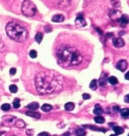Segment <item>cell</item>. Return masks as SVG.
Masks as SVG:
<instances>
[{"label":"cell","mask_w":129,"mask_h":136,"mask_svg":"<svg viewBox=\"0 0 129 136\" xmlns=\"http://www.w3.org/2000/svg\"><path fill=\"white\" fill-rule=\"evenodd\" d=\"M108 81L110 84H112V85H116L118 83V80L115 76H110L108 78Z\"/></svg>","instance_id":"obj_18"},{"label":"cell","mask_w":129,"mask_h":136,"mask_svg":"<svg viewBox=\"0 0 129 136\" xmlns=\"http://www.w3.org/2000/svg\"><path fill=\"white\" fill-rule=\"evenodd\" d=\"M113 45L117 48H120L124 46L125 45V42L123 38L121 37L115 38L112 39Z\"/></svg>","instance_id":"obj_9"},{"label":"cell","mask_w":129,"mask_h":136,"mask_svg":"<svg viewBox=\"0 0 129 136\" xmlns=\"http://www.w3.org/2000/svg\"><path fill=\"white\" fill-rule=\"evenodd\" d=\"M64 107L65 109H66V111H72L75 108V104L73 102H69L65 104Z\"/></svg>","instance_id":"obj_15"},{"label":"cell","mask_w":129,"mask_h":136,"mask_svg":"<svg viewBox=\"0 0 129 136\" xmlns=\"http://www.w3.org/2000/svg\"><path fill=\"white\" fill-rule=\"evenodd\" d=\"M94 121L97 124H103L105 121L104 117L101 116H97L94 118Z\"/></svg>","instance_id":"obj_22"},{"label":"cell","mask_w":129,"mask_h":136,"mask_svg":"<svg viewBox=\"0 0 129 136\" xmlns=\"http://www.w3.org/2000/svg\"><path fill=\"white\" fill-rule=\"evenodd\" d=\"M75 24L76 27L77 28H82L86 25V22L85 20L83 15L82 14H79L76 17Z\"/></svg>","instance_id":"obj_6"},{"label":"cell","mask_w":129,"mask_h":136,"mask_svg":"<svg viewBox=\"0 0 129 136\" xmlns=\"http://www.w3.org/2000/svg\"><path fill=\"white\" fill-rule=\"evenodd\" d=\"M52 108H53V106L49 104H44L42 106V107H41V109L43 111H45V112L50 111L51 109H52Z\"/></svg>","instance_id":"obj_17"},{"label":"cell","mask_w":129,"mask_h":136,"mask_svg":"<svg viewBox=\"0 0 129 136\" xmlns=\"http://www.w3.org/2000/svg\"><path fill=\"white\" fill-rule=\"evenodd\" d=\"M113 109L116 111H118L119 110V107L118 106H115V107H113Z\"/></svg>","instance_id":"obj_34"},{"label":"cell","mask_w":129,"mask_h":136,"mask_svg":"<svg viewBox=\"0 0 129 136\" xmlns=\"http://www.w3.org/2000/svg\"><path fill=\"white\" fill-rule=\"evenodd\" d=\"M38 136H49V134L46 132H42L41 133H39Z\"/></svg>","instance_id":"obj_31"},{"label":"cell","mask_w":129,"mask_h":136,"mask_svg":"<svg viewBox=\"0 0 129 136\" xmlns=\"http://www.w3.org/2000/svg\"><path fill=\"white\" fill-rule=\"evenodd\" d=\"M121 16V12L119 10L112 9L110 10L109 13V16L112 20H118Z\"/></svg>","instance_id":"obj_7"},{"label":"cell","mask_w":129,"mask_h":136,"mask_svg":"<svg viewBox=\"0 0 129 136\" xmlns=\"http://www.w3.org/2000/svg\"><path fill=\"white\" fill-rule=\"evenodd\" d=\"M2 133L0 132V136H2Z\"/></svg>","instance_id":"obj_36"},{"label":"cell","mask_w":129,"mask_h":136,"mask_svg":"<svg viewBox=\"0 0 129 136\" xmlns=\"http://www.w3.org/2000/svg\"><path fill=\"white\" fill-rule=\"evenodd\" d=\"M109 136H117L115 134H112V135H110Z\"/></svg>","instance_id":"obj_35"},{"label":"cell","mask_w":129,"mask_h":136,"mask_svg":"<svg viewBox=\"0 0 129 136\" xmlns=\"http://www.w3.org/2000/svg\"><path fill=\"white\" fill-rule=\"evenodd\" d=\"M13 107L16 108H19L20 107V101L19 99H15V100L13 101Z\"/></svg>","instance_id":"obj_25"},{"label":"cell","mask_w":129,"mask_h":136,"mask_svg":"<svg viewBox=\"0 0 129 136\" xmlns=\"http://www.w3.org/2000/svg\"><path fill=\"white\" fill-rule=\"evenodd\" d=\"M119 22L122 25H126L129 23V18L127 15H122L118 20Z\"/></svg>","instance_id":"obj_13"},{"label":"cell","mask_w":129,"mask_h":136,"mask_svg":"<svg viewBox=\"0 0 129 136\" xmlns=\"http://www.w3.org/2000/svg\"><path fill=\"white\" fill-rule=\"evenodd\" d=\"M63 83L62 76L51 70L39 72L35 79L36 90L42 94H50L59 91L62 88Z\"/></svg>","instance_id":"obj_1"},{"label":"cell","mask_w":129,"mask_h":136,"mask_svg":"<svg viewBox=\"0 0 129 136\" xmlns=\"http://www.w3.org/2000/svg\"><path fill=\"white\" fill-rule=\"evenodd\" d=\"M22 12L26 17L34 16L37 12V8L33 2L30 1H24L21 7Z\"/></svg>","instance_id":"obj_4"},{"label":"cell","mask_w":129,"mask_h":136,"mask_svg":"<svg viewBox=\"0 0 129 136\" xmlns=\"http://www.w3.org/2000/svg\"><path fill=\"white\" fill-rule=\"evenodd\" d=\"M6 31L9 37L17 42H23L27 36L26 29L19 24L14 22H11L7 25Z\"/></svg>","instance_id":"obj_3"},{"label":"cell","mask_w":129,"mask_h":136,"mask_svg":"<svg viewBox=\"0 0 129 136\" xmlns=\"http://www.w3.org/2000/svg\"><path fill=\"white\" fill-rule=\"evenodd\" d=\"M108 75L105 73H102L100 75V78L99 79V84L100 86H104L106 84L108 81Z\"/></svg>","instance_id":"obj_11"},{"label":"cell","mask_w":129,"mask_h":136,"mask_svg":"<svg viewBox=\"0 0 129 136\" xmlns=\"http://www.w3.org/2000/svg\"><path fill=\"white\" fill-rule=\"evenodd\" d=\"M57 56L61 62L69 66L79 65L83 61V57L80 51L75 47L68 45L59 47L57 51Z\"/></svg>","instance_id":"obj_2"},{"label":"cell","mask_w":129,"mask_h":136,"mask_svg":"<svg viewBox=\"0 0 129 136\" xmlns=\"http://www.w3.org/2000/svg\"><path fill=\"white\" fill-rule=\"evenodd\" d=\"M113 130L114 131V132H115V133L117 135H121L124 132V130L122 128H121L120 127H115L113 128Z\"/></svg>","instance_id":"obj_21"},{"label":"cell","mask_w":129,"mask_h":136,"mask_svg":"<svg viewBox=\"0 0 129 136\" xmlns=\"http://www.w3.org/2000/svg\"><path fill=\"white\" fill-rule=\"evenodd\" d=\"M16 69L15 68H12L10 70V74L11 75H14L16 73Z\"/></svg>","instance_id":"obj_30"},{"label":"cell","mask_w":129,"mask_h":136,"mask_svg":"<svg viewBox=\"0 0 129 136\" xmlns=\"http://www.w3.org/2000/svg\"><path fill=\"white\" fill-rule=\"evenodd\" d=\"M26 115L27 116H30L32 117H34L35 119H39L41 117V114L36 112L34 111H28L26 113Z\"/></svg>","instance_id":"obj_12"},{"label":"cell","mask_w":129,"mask_h":136,"mask_svg":"<svg viewBox=\"0 0 129 136\" xmlns=\"http://www.w3.org/2000/svg\"><path fill=\"white\" fill-rule=\"evenodd\" d=\"M16 122V118L14 116L5 115L2 117V124L4 126L10 127Z\"/></svg>","instance_id":"obj_5"},{"label":"cell","mask_w":129,"mask_h":136,"mask_svg":"<svg viewBox=\"0 0 129 136\" xmlns=\"http://www.w3.org/2000/svg\"><path fill=\"white\" fill-rule=\"evenodd\" d=\"M128 62L125 60H121L117 62L116 65V68L121 72H124L128 68Z\"/></svg>","instance_id":"obj_8"},{"label":"cell","mask_w":129,"mask_h":136,"mask_svg":"<svg viewBox=\"0 0 129 136\" xmlns=\"http://www.w3.org/2000/svg\"><path fill=\"white\" fill-rule=\"evenodd\" d=\"M39 107V103L38 102H33L32 103H29L26 106L27 108L30 110H32V111L38 109Z\"/></svg>","instance_id":"obj_14"},{"label":"cell","mask_w":129,"mask_h":136,"mask_svg":"<svg viewBox=\"0 0 129 136\" xmlns=\"http://www.w3.org/2000/svg\"><path fill=\"white\" fill-rule=\"evenodd\" d=\"M125 78L127 80H129V72H128L125 76Z\"/></svg>","instance_id":"obj_33"},{"label":"cell","mask_w":129,"mask_h":136,"mask_svg":"<svg viewBox=\"0 0 129 136\" xmlns=\"http://www.w3.org/2000/svg\"><path fill=\"white\" fill-rule=\"evenodd\" d=\"M125 101L127 103L129 102V95H127L125 97Z\"/></svg>","instance_id":"obj_32"},{"label":"cell","mask_w":129,"mask_h":136,"mask_svg":"<svg viewBox=\"0 0 129 136\" xmlns=\"http://www.w3.org/2000/svg\"><path fill=\"white\" fill-rule=\"evenodd\" d=\"M121 115L123 117L127 118L129 115V110L128 108H125L121 110Z\"/></svg>","instance_id":"obj_19"},{"label":"cell","mask_w":129,"mask_h":136,"mask_svg":"<svg viewBox=\"0 0 129 136\" xmlns=\"http://www.w3.org/2000/svg\"><path fill=\"white\" fill-rule=\"evenodd\" d=\"M82 97L84 99V100H87V99H89L90 98L91 96L90 95L88 94V93H84L82 95Z\"/></svg>","instance_id":"obj_29"},{"label":"cell","mask_w":129,"mask_h":136,"mask_svg":"<svg viewBox=\"0 0 129 136\" xmlns=\"http://www.w3.org/2000/svg\"><path fill=\"white\" fill-rule=\"evenodd\" d=\"M89 87L91 89L95 90L97 89V80L96 79H93L91 81L90 83Z\"/></svg>","instance_id":"obj_20"},{"label":"cell","mask_w":129,"mask_h":136,"mask_svg":"<svg viewBox=\"0 0 129 136\" xmlns=\"http://www.w3.org/2000/svg\"><path fill=\"white\" fill-rule=\"evenodd\" d=\"M65 19L64 16L62 14H57L54 15L51 18V21L54 22L60 23L64 21Z\"/></svg>","instance_id":"obj_10"},{"label":"cell","mask_w":129,"mask_h":136,"mask_svg":"<svg viewBox=\"0 0 129 136\" xmlns=\"http://www.w3.org/2000/svg\"><path fill=\"white\" fill-rule=\"evenodd\" d=\"M11 108V106L8 103H5L2 105L1 106V109L3 111H8Z\"/></svg>","instance_id":"obj_26"},{"label":"cell","mask_w":129,"mask_h":136,"mask_svg":"<svg viewBox=\"0 0 129 136\" xmlns=\"http://www.w3.org/2000/svg\"><path fill=\"white\" fill-rule=\"evenodd\" d=\"M76 133L78 136H84L85 135V132L82 129H77L76 131Z\"/></svg>","instance_id":"obj_28"},{"label":"cell","mask_w":129,"mask_h":136,"mask_svg":"<svg viewBox=\"0 0 129 136\" xmlns=\"http://www.w3.org/2000/svg\"><path fill=\"white\" fill-rule=\"evenodd\" d=\"M104 112V111L102 108L100 107H96L93 110V113L96 115H101Z\"/></svg>","instance_id":"obj_23"},{"label":"cell","mask_w":129,"mask_h":136,"mask_svg":"<svg viewBox=\"0 0 129 136\" xmlns=\"http://www.w3.org/2000/svg\"><path fill=\"white\" fill-rule=\"evenodd\" d=\"M43 37V35L42 34V33L40 32H38L35 35V41L38 44H40L42 41Z\"/></svg>","instance_id":"obj_16"},{"label":"cell","mask_w":129,"mask_h":136,"mask_svg":"<svg viewBox=\"0 0 129 136\" xmlns=\"http://www.w3.org/2000/svg\"><path fill=\"white\" fill-rule=\"evenodd\" d=\"M9 90L12 93H16L18 91L17 86L15 85H11L9 86Z\"/></svg>","instance_id":"obj_24"},{"label":"cell","mask_w":129,"mask_h":136,"mask_svg":"<svg viewBox=\"0 0 129 136\" xmlns=\"http://www.w3.org/2000/svg\"><path fill=\"white\" fill-rule=\"evenodd\" d=\"M29 56L30 57L32 58H35L37 57V51L34 49L30 50V53H29Z\"/></svg>","instance_id":"obj_27"}]
</instances>
